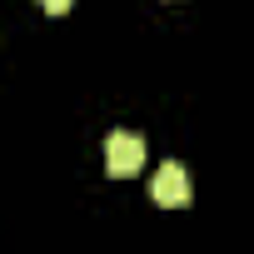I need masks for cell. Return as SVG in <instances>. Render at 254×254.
<instances>
[{
	"mask_svg": "<svg viewBox=\"0 0 254 254\" xmlns=\"http://www.w3.org/2000/svg\"><path fill=\"white\" fill-rule=\"evenodd\" d=\"M105 170H110L115 180L140 175V170H145V140H140V135H130V130L105 135Z\"/></svg>",
	"mask_w": 254,
	"mask_h": 254,
	"instance_id": "6da1fadb",
	"label": "cell"
},
{
	"mask_svg": "<svg viewBox=\"0 0 254 254\" xmlns=\"http://www.w3.org/2000/svg\"><path fill=\"white\" fill-rule=\"evenodd\" d=\"M40 5H45V10H50V15H65V10H70V5H75V0H40Z\"/></svg>",
	"mask_w": 254,
	"mask_h": 254,
	"instance_id": "3957f363",
	"label": "cell"
},
{
	"mask_svg": "<svg viewBox=\"0 0 254 254\" xmlns=\"http://www.w3.org/2000/svg\"><path fill=\"white\" fill-rule=\"evenodd\" d=\"M150 194H155V204H165V209H180V204H190V199H194V190H190V175H185V165L165 160V165L155 170V180H150Z\"/></svg>",
	"mask_w": 254,
	"mask_h": 254,
	"instance_id": "7a4b0ae2",
	"label": "cell"
}]
</instances>
